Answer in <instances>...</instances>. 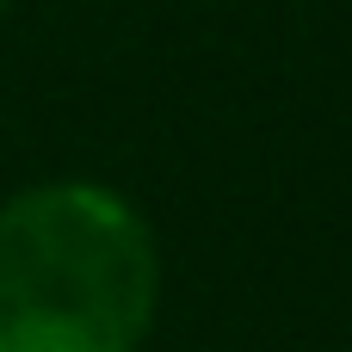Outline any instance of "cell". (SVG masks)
<instances>
[{
    "label": "cell",
    "instance_id": "6da1fadb",
    "mask_svg": "<svg viewBox=\"0 0 352 352\" xmlns=\"http://www.w3.org/2000/svg\"><path fill=\"white\" fill-rule=\"evenodd\" d=\"M155 241L105 186L0 204V352H136L155 316Z\"/></svg>",
    "mask_w": 352,
    "mask_h": 352
},
{
    "label": "cell",
    "instance_id": "7a4b0ae2",
    "mask_svg": "<svg viewBox=\"0 0 352 352\" xmlns=\"http://www.w3.org/2000/svg\"><path fill=\"white\" fill-rule=\"evenodd\" d=\"M6 6H12V0H0V19H6Z\"/></svg>",
    "mask_w": 352,
    "mask_h": 352
}]
</instances>
